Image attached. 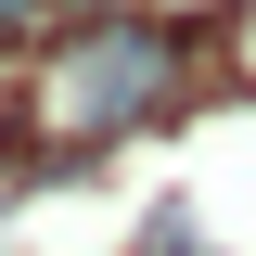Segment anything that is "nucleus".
I'll list each match as a JSON object with an SVG mask.
<instances>
[{"mask_svg":"<svg viewBox=\"0 0 256 256\" xmlns=\"http://www.w3.org/2000/svg\"><path fill=\"white\" fill-rule=\"evenodd\" d=\"M166 90H180V38L141 26V13L64 26V38H52V64H38V116H52L64 141H116V128H141Z\"/></svg>","mask_w":256,"mask_h":256,"instance_id":"nucleus-1","label":"nucleus"},{"mask_svg":"<svg viewBox=\"0 0 256 256\" xmlns=\"http://www.w3.org/2000/svg\"><path fill=\"white\" fill-rule=\"evenodd\" d=\"M64 0H0V38H26V26H52Z\"/></svg>","mask_w":256,"mask_h":256,"instance_id":"nucleus-2","label":"nucleus"}]
</instances>
